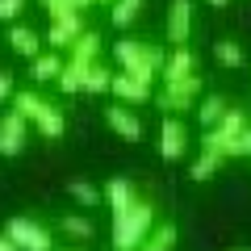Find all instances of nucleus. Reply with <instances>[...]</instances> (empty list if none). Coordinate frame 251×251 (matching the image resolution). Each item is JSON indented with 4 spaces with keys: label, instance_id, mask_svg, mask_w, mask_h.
Listing matches in <instances>:
<instances>
[{
    "label": "nucleus",
    "instance_id": "nucleus-1",
    "mask_svg": "<svg viewBox=\"0 0 251 251\" xmlns=\"http://www.w3.org/2000/svg\"><path fill=\"white\" fill-rule=\"evenodd\" d=\"M155 226V205L151 201H134L130 209L113 214V251H138L143 239Z\"/></svg>",
    "mask_w": 251,
    "mask_h": 251
},
{
    "label": "nucleus",
    "instance_id": "nucleus-2",
    "mask_svg": "<svg viewBox=\"0 0 251 251\" xmlns=\"http://www.w3.org/2000/svg\"><path fill=\"white\" fill-rule=\"evenodd\" d=\"M113 59H117L122 72H130L134 80H143V84H155L159 80V67H163V50L159 46H143V42H134V38L113 42Z\"/></svg>",
    "mask_w": 251,
    "mask_h": 251
},
{
    "label": "nucleus",
    "instance_id": "nucleus-3",
    "mask_svg": "<svg viewBox=\"0 0 251 251\" xmlns=\"http://www.w3.org/2000/svg\"><path fill=\"white\" fill-rule=\"evenodd\" d=\"M243 126H247V113L243 109H226L222 117H218V126H209L205 138H201V151L218 155V159H234L239 155V134H243Z\"/></svg>",
    "mask_w": 251,
    "mask_h": 251
},
{
    "label": "nucleus",
    "instance_id": "nucleus-4",
    "mask_svg": "<svg viewBox=\"0 0 251 251\" xmlns=\"http://www.w3.org/2000/svg\"><path fill=\"white\" fill-rule=\"evenodd\" d=\"M4 234L13 239V247H17V251H54L50 230H46L42 222H34V218H9Z\"/></svg>",
    "mask_w": 251,
    "mask_h": 251
},
{
    "label": "nucleus",
    "instance_id": "nucleus-5",
    "mask_svg": "<svg viewBox=\"0 0 251 251\" xmlns=\"http://www.w3.org/2000/svg\"><path fill=\"white\" fill-rule=\"evenodd\" d=\"M197 97H201V75H184V80L163 84L159 105L163 109H193V105H197Z\"/></svg>",
    "mask_w": 251,
    "mask_h": 251
},
{
    "label": "nucleus",
    "instance_id": "nucleus-6",
    "mask_svg": "<svg viewBox=\"0 0 251 251\" xmlns=\"http://www.w3.org/2000/svg\"><path fill=\"white\" fill-rule=\"evenodd\" d=\"M25 134H29V122L17 113V109H9V113L0 117V155H21Z\"/></svg>",
    "mask_w": 251,
    "mask_h": 251
},
{
    "label": "nucleus",
    "instance_id": "nucleus-7",
    "mask_svg": "<svg viewBox=\"0 0 251 251\" xmlns=\"http://www.w3.org/2000/svg\"><path fill=\"white\" fill-rule=\"evenodd\" d=\"M184 151H188V130H184V122L180 117H163V130H159V155L163 159H184Z\"/></svg>",
    "mask_w": 251,
    "mask_h": 251
},
{
    "label": "nucleus",
    "instance_id": "nucleus-8",
    "mask_svg": "<svg viewBox=\"0 0 251 251\" xmlns=\"http://www.w3.org/2000/svg\"><path fill=\"white\" fill-rule=\"evenodd\" d=\"M109 92H113L122 105H143V100H151V84L134 80L130 72H113L109 75Z\"/></svg>",
    "mask_w": 251,
    "mask_h": 251
},
{
    "label": "nucleus",
    "instance_id": "nucleus-9",
    "mask_svg": "<svg viewBox=\"0 0 251 251\" xmlns=\"http://www.w3.org/2000/svg\"><path fill=\"white\" fill-rule=\"evenodd\" d=\"M188 34H193V0H172V9H168V42L184 46Z\"/></svg>",
    "mask_w": 251,
    "mask_h": 251
},
{
    "label": "nucleus",
    "instance_id": "nucleus-10",
    "mask_svg": "<svg viewBox=\"0 0 251 251\" xmlns=\"http://www.w3.org/2000/svg\"><path fill=\"white\" fill-rule=\"evenodd\" d=\"M80 34H84L80 13H63V17L50 21V34H46V42H50V50H67V46H72Z\"/></svg>",
    "mask_w": 251,
    "mask_h": 251
},
{
    "label": "nucleus",
    "instance_id": "nucleus-11",
    "mask_svg": "<svg viewBox=\"0 0 251 251\" xmlns=\"http://www.w3.org/2000/svg\"><path fill=\"white\" fill-rule=\"evenodd\" d=\"M105 122L113 126L126 143H138V138H143V122H138V117L130 113V105H122V100H113V105L105 109Z\"/></svg>",
    "mask_w": 251,
    "mask_h": 251
},
{
    "label": "nucleus",
    "instance_id": "nucleus-12",
    "mask_svg": "<svg viewBox=\"0 0 251 251\" xmlns=\"http://www.w3.org/2000/svg\"><path fill=\"white\" fill-rule=\"evenodd\" d=\"M193 50L188 46H172V54H163V67H159V80L172 84V80H184V75H197L193 72Z\"/></svg>",
    "mask_w": 251,
    "mask_h": 251
},
{
    "label": "nucleus",
    "instance_id": "nucleus-13",
    "mask_svg": "<svg viewBox=\"0 0 251 251\" xmlns=\"http://www.w3.org/2000/svg\"><path fill=\"white\" fill-rule=\"evenodd\" d=\"M97 50H100V38H97V34H88V29H84V34L75 38L72 46H67V63H72L75 72L84 75V72H88V67H92V63H97Z\"/></svg>",
    "mask_w": 251,
    "mask_h": 251
},
{
    "label": "nucleus",
    "instance_id": "nucleus-14",
    "mask_svg": "<svg viewBox=\"0 0 251 251\" xmlns=\"http://www.w3.org/2000/svg\"><path fill=\"white\" fill-rule=\"evenodd\" d=\"M59 72H63V50H38L34 59H29V75H34V84H50Z\"/></svg>",
    "mask_w": 251,
    "mask_h": 251
},
{
    "label": "nucleus",
    "instance_id": "nucleus-15",
    "mask_svg": "<svg viewBox=\"0 0 251 251\" xmlns=\"http://www.w3.org/2000/svg\"><path fill=\"white\" fill-rule=\"evenodd\" d=\"M9 46L21 54V59H34L38 50H42V38L34 34L29 25H21V21H13V29H9Z\"/></svg>",
    "mask_w": 251,
    "mask_h": 251
},
{
    "label": "nucleus",
    "instance_id": "nucleus-16",
    "mask_svg": "<svg viewBox=\"0 0 251 251\" xmlns=\"http://www.w3.org/2000/svg\"><path fill=\"white\" fill-rule=\"evenodd\" d=\"M105 197H109V209H113V214H122V209H130V205L138 201V197H134V184H130L126 176H113V180H109Z\"/></svg>",
    "mask_w": 251,
    "mask_h": 251
},
{
    "label": "nucleus",
    "instance_id": "nucleus-17",
    "mask_svg": "<svg viewBox=\"0 0 251 251\" xmlns=\"http://www.w3.org/2000/svg\"><path fill=\"white\" fill-rule=\"evenodd\" d=\"M9 100H13V109H17L25 122H34V117L46 109V97H38L34 88H13V97H9Z\"/></svg>",
    "mask_w": 251,
    "mask_h": 251
},
{
    "label": "nucleus",
    "instance_id": "nucleus-18",
    "mask_svg": "<svg viewBox=\"0 0 251 251\" xmlns=\"http://www.w3.org/2000/svg\"><path fill=\"white\" fill-rule=\"evenodd\" d=\"M109 21H113V29H130L138 21V13H143V0H109Z\"/></svg>",
    "mask_w": 251,
    "mask_h": 251
},
{
    "label": "nucleus",
    "instance_id": "nucleus-19",
    "mask_svg": "<svg viewBox=\"0 0 251 251\" xmlns=\"http://www.w3.org/2000/svg\"><path fill=\"white\" fill-rule=\"evenodd\" d=\"M34 126H38V134H46V138H59L63 130H67V117H63V109H54L50 100H46V109L34 117Z\"/></svg>",
    "mask_w": 251,
    "mask_h": 251
},
{
    "label": "nucleus",
    "instance_id": "nucleus-20",
    "mask_svg": "<svg viewBox=\"0 0 251 251\" xmlns=\"http://www.w3.org/2000/svg\"><path fill=\"white\" fill-rule=\"evenodd\" d=\"M138 251H176V226L163 222V226H151V234L143 239Z\"/></svg>",
    "mask_w": 251,
    "mask_h": 251
},
{
    "label": "nucleus",
    "instance_id": "nucleus-21",
    "mask_svg": "<svg viewBox=\"0 0 251 251\" xmlns=\"http://www.w3.org/2000/svg\"><path fill=\"white\" fill-rule=\"evenodd\" d=\"M193 109H197V122L209 130V126H218V117H222L230 105H226V97H218V92H214V97H201V105H193Z\"/></svg>",
    "mask_w": 251,
    "mask_h": 251
},
{
    "label": "nucleus",
    "instance_id": "nucleus-22",
    "mask_svg": "<svg viewBox=\"0 0 251 251\" xmlns=\"http://www.w3.org/2000/svg\"><path fill=\"white\" fill-rule=\"evenodd\" d=\"M59 230L67 234V239H80V243H88L92 234H97V226H92V222H88L84 214H67V218L59 222Z\"/></svg>",
    "mask_w": 251,
    "mask_h": 251
},
{
    "label": "nucleus",
    "instance_id": "nucleus-23",
    "mask_svg": "<svg viewBox=\"0 0 251 251\" xmlns=\"http://www.w3.org/2000/svg\"><path fill=\"white\" fill-rule=\"evenodd\" d=\"M214 59H218V67H239V63H247V54H243V46L234 38H222V42H214Z\"/></svg>",
    "mask_w": 251,
    "mask_h": 251
},
{
    "label": "nucleus",
    "instance_id": "nucleus-24",
    "mask_svg": "<svg viewBox=\"0 0 251 251\" xmlns=\"http://www.w3.org/2000/svg\"><path fill=\"white\" fill-rule=\"evenodd\" d=\"M109 67H100V63H92L88 72L80 75V92H109Z\"/></svg>",
    "mask_w": 251,
    "mask_h": 251
},
{
    "label": "nucleus",
    "instance_id": "nucleus-25",
    "mask_svg": "<svg viewBox=\"0 0 251 251\" xmlns=\"http://www.w3.org/2000/svg\"><path fill=\"white\" fill-rule=\"evenodd\" d=\"M67 197L80 201L84 209H92V205H100V188H92L88 180H67Z\"/></svg>",
    "mask_w": 251,
    "mask_h": 251
},
{
    "label": "nucleus",
    "instance_id": "nucleus-26",
    "mask_svg": "<svg viewBox=\"0 0 251 251\" xmlns=\"http://www.w3.org/2000/svg\"><path fill=\"white\" fill-rule=\"evenodd\" d=\"M218 168H222V159H218V155H209V151H201L197 159H193V168H188V176H193V180L201 184V180H209Z\"/></svg>",
    "mask_w": 251,
    "mask_h": 251
},
{
    "label": "nucleus",
    "instance_id": "nucleus-27",
    "mask_svg": "<svg viewBox=\"0 0 251 251\" xmlns=\"http://www.w3.org/2000/svg\"><path fill=\"white\" fill-rule=\"evenodd\" d=\"M54 84H59V92H80V72H75L72 63H63V72L54 75Z\"/></svg>",
    "mask_w": 251,
    "mask_h": 251
},
{
    "label": "nucleus",
    "instance_id": "nucleus-28",
    "mask_svg": "<svg viewBox=\"0 0 251 251\" xmlns=\"http://www.w3.org/2000/svg\"><path fill=\"white\" fill-rule=\"evenodd\" d=\"M21 13H25V0H0V21H21Z\"/></svg>",
    "mask_w": 251,
    "mask_h": 251
},
{
    "label": "nucleus",
    "instance_id": "nucleus-29",
    "mask_svg": "<svg viewBox=\"0 0 251 251\" xmlns=\"http://www.w3.org/2000/svg\"><path fill=\"white\" fill-rule=\"evenodd\" d=\"M13 88H17V84H13V75H9V72H0V105L13 97Z\"/></svg>",
    "mask_w": 251,
    "mask_h": 251
},
{
    "label": "nucleus",
    "instance_id": "nucleus-30",
    "mask_svg": "<svg viewBox=\"0 0 251 251\" xmlns=\"http://www.w3.org/2000/svg\"><path fill=\"white\" fill-rule=\"evenodd\" d=\"M239 155H251V122L243 126V134H239Z\"/></svg>",
    "mask_w": 251,
    "mask_h": 251
},
{
    "label": "nucleus",
    "instance_id": "nucleus-31",
    "mask_svg": "<svg viewBox=\"0 0 251 251\" xmlns=\"http://www.w3.org/2000/svg\"><path fill=\"white\" fill-rule=\"evenodd\" d=\"M0 251H17V247H13V239H9V234H0Z\"/></svg>",
    "mask_w": 251,
    "mask_h": 251
},
{
    "label": "nucleus",
    "instance_id": "nucleus-32",
    "mask_svg": "<svg viewBox=\"0 0 251 251\" xmlns=\"http://www.w3.org/2000/svg\"><path fill=\"white\" fill-rule=\"evenodd\" d=\"M88 4H92V0H72V9H88Z\"/></svg>",
    "mask_w": 251,
    "mask_h": 251
},
{
    "label": "nucleus",
    "instance_id": "nucleus-33",
    "mask_svg": "<svg viewBox=\"0 0 251 251\" xmlns=\"http://www.w3.org/2000/svg\"><path fill=\"white\" fill-rule=\"evenodd\" d=\"M209 4H218V9H222V4H226V0H209Z\"/></svg>",
    "mask_w": 251,
    "mask_h": 251
},
{
    "label": "nucleus",
    "instance_id": "nucleus-34",
    "mask_svg": "<svg viewBox=\"0 0 251 251\" xmlns=\"http://www.w3.org/2000/svg\"><path fill=\"white\" fill-rule=\"evenodd\" d=\"M92 4H109V0H92Z\"/></svg>",
    "mask_w": 251,
    "mask_h": 251
},
{
    "label": "nucleus",
    "instance_id": "nucleus-35",
    "mask_svg": "<svg viewBox=\"0 0 251 251\" xmlns=\"http://www.w3.org/2000/svg\"><path fill=\"white\" fill-rule=\"evenodd\" d=\"M234 251H251V247H234Z\"/></svg>",
    "mask_w": 251,
    "mask_h": 251
},
{
    "label": "nucleus",
    "instance_id": "nucleus-36",
    "mask_svg": "<svg viewBox=\"0 0 251 251\" xmlns=\"http://www.w3.org/2000/svg\"><path fill=\"white\" fill-rule=\"evenodd\" d=\"M247 72H251V59H247Z\"/></svg>",
    "mask_w": 251,
    "mask_h": 251
}]
</instances>
